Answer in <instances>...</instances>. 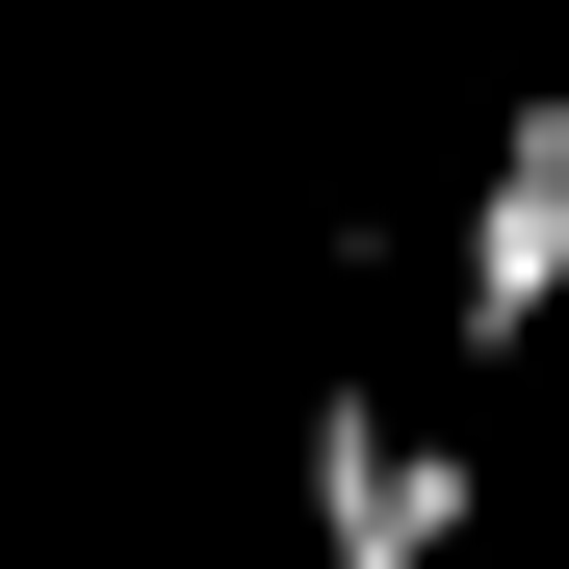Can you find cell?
<instances>
[{"label": "cell", "instance_id": "2", "mask_svg": "<svg viewBox=\"0 0 569 569\" xmlns=\"http://www.w3.org/2000/svg\"><path fill=\"white\" fill-rule=\"evenodd\" d=\"M440 311H466V362H518V337L569 311V104L492 130V181H466V284H440Z\"/></svg>", "mask_w": 569, "mask_h": 569}, {"label": "cell", "instance_id": "1", "mask_svg": "<svg viewBox=\"0 0 569 569\" xmlns=\"http://www.w3.org/2000/svg\"><path fill=\"white\" fill-rule=\"evenodd\" d=\"M466 440H389V389H311V569H440Z\"/></svg>", "mask_w": 569, "mask_h": 569}]
</instances>
